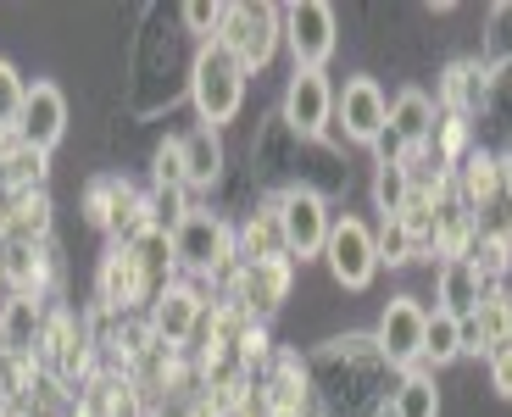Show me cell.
<instances>
[{
    "mask_svg": "<svg viewBox=\"0 0 512 417\" xmlns=\"http://www.w3.org/2000/svg\"><path fill=\"white\" fill-rule=\"evenodd\" d=\"M373 245H379V267H407V262H418V245H412V234L401 228V217H384V228L373 234Z\"/></svg>",
    "mask_w": 512,
    "mask_h": 417,
    "instance_id": "cell-30",
    "label": "cell"
},
{
    "mask_svg": "<svg viewBox=\"0 0 512 417\" xmlns=\"http://www.w3.org/2000/svg\"><path fill=\"white\" fill-rule=\"evenodd\" d=\"M485 290H490V284L468 262H446V267H440V290H435L440 295V312H451V317L468 323V317L479 312V301H485Z\"/></svg>",
    "mask_w": 512,
    "mask_h": 417,
    "instance_id": "cell-20",
    "label": "cell"
},
{
    "mask_svg": "<svg viewBox=\"0 0 512 417\" xmlns=\"http://www.w3.org/2000/svg\"><path fill=\"white\" fill-rule=\"evenodd\" d=\"M23 101H28V84L6 56H0V145L17 139V123H23Z\"/></svg>",
    "mask_w": 512,
    "mask_h": 417,
    "instance_id": "cell-27",
    "label": "cell"
},
{
    "mask_svg": "<svg viewBox=\"0 0 512 417\" xmlns=\"http://www.w3.org/2000/svg\"><path fill=\"white\" fill-rule=\"evenodd\" d=\"M501 173H507V190H512V156H507V162H501Z\"/></svg>",
    "mask_w": 512,
    "mask_h": 417,
    "instance_id": "cell-36",
    "label": "cell"
},
{
    "mask_svg": "<svg viewBox=\"0 0 512 417\" xmlns=\"http://www.w3.org/2000/svg\"><path fill=\"white\" fill-rule=\"evenodd\" d=\"M190 101H195V112H201L206 128L234 123V112H240V101H245V67L234 62L229 51H223L218 39H206L201 51H195V67H190Z\"/></svg>",
    "mask_w": 512,
    "mask_h": 417,
    "instance_id": "cell-1",
    "label": "cell"
},
{
    "mask_svg": "<svg viewBox=\"0 0 512 417\" xmlns=\"http://www.w3.org/2000/svg\"><path fill=\"white\" fill-rule=\"evenodd\" d=\"M468 267H474V273L485 278L490 290H496L501 278L512 273V234H496V228H479L474 251H468Z\"/></svg>",
    "mask_w": 512,
    "mask_h": 417,
    "instance_id": "cell-26",
    "label": "cell"
},
{
    "mask_svg": "<svg viewBox=\"0 0 512 417\" xmlns=\"http://www.w3.org/2000/svg\"><path fill=\"white\" fill-rule=\"evenodd\" d=\"M490 95V67L479 62V56H468V62H451L446 78H440V101H446L451 117H468L479 112Z\"/></svg>",
    "mask_w": 512,
    "mask_h": 417,
    "instance_id": "cell-15",
    "label": "cell"
},
{
    "mask_svg": "<svg viewBox=\"0 0 512 417\" xmlns=\"http://www.w3.org/2000/svg\"><path fill=\"white\" fill-rule=\"evenodd\" d=\"M28 417H62V412H56L51 401H39V406H34V412H28Z\"/></svg>",
    "mask_w": 512,
    "mask_h": 417,
    "instance_id": "cell-34",
    "label": "cell"
},
{
    "mask_svg": "<svg viewBox=\"0 0 512 417\" xmlns=\"http://www.w3.org/2000/svg\"><path fill=\"white\" fill-rule=\"evenodd\" d=\"M184 28H190V34H201V45H206V39H218L223 6H218V0H190V6H184Z\"/></svg>",
    "mask_w": 512,
    "mask_h": 417,
    "instance_id": "cell-32",
    "label": "cell"
},
{
    "mask_svg": "<svg viewBox=\"0 0 512 417\" xmlns=\"http://www.w3.org/2000/svg\"><path fill=\"white\" fill-rule=\"evenodd\" d=\"M384 134L401 145V156H418V151H429V139H435V101L423 95V89H401L396 101H390V128Z\"/></svg>",
    "mask_w": 512,
    "mask_h": 417,
    "instance_id": "cell-12",
    "label": "cell"
},
{
    "mask_svg": "<svg viewBox=\"0 0 512 417\" xmlns=\"http://www.w3.org/2000/svg\"><path fill=\"white\" fill-rule=\"evenodd\" d=\"M140 301H156V290H151V278H145L140 256L117 240L112 251H106V262H101V306L128 312V306H140Z\"/></svg>",
    "mask_w": 512,
    "mask_h": 417,
    "instance_id": "cell-11",
    "label": "cell"
},
{
    "mask_svg": "<svg viewBox=\"0 0 512 417\" xmlns=\"http://www.w3.org/2000/svg\"><path fill=\"white\" fill-rule=\"evenodd\" d=\"M412 195V178H407V162H390L373 173V206H379L384 217H401V206H407Z\"/></svg>",
    "mask_w": 512,
    "mask_h": 417,
    "instance_id": "cell-29",
    "label": "cell"
},
{
    "mask_svg": "<svg viewBox=\"0 0 512 417\" xmlns=\"http://www.w3.org/2000/svg\"><path fill=\"white\" fill-rule=\"evenodd\" d=\"M45 228H51V201H45V190L6 195V212H0V240H6V245H34V240H45Z\"/></svg>",
    "mask_w": 512,
    "mask_h": 417,
    "instance_id": "cell-18",
    "label": "cell"
},
{
    "mask_svg": "<svg viewBox=\"0 0 512 417\" xmlns=\"http://www.w3.org/2000/svg\"><path fill=\"white\" fill-rule=\"evenodd\" d=\"M279 23H284V45H290L295 67H318L334 56V39H340V17L334 6L323 0H295V6H279Z\"/></svg>",
    "mask_w": 512,
    "mask_h": 417,
    "instance_id": "cell-4",
    "label": "cell"
},
{
    "mask_svg": "<svg viewBox=\"0 0 512 417\" xmlns=\"http://www.w3.org/2000/svg\"><path fill=\"white\" fill-rule=\"evenodd\" d=\"M279 228H284V251H290V262L301 256H323V245H329V228H334V217H329V201H323L318 190H307V184H290V190L279 195Z\"/></svg>",
    "mask_w": 512,
    "mask_h": 417,
    "instance_id": "cell-3",
    "label": "cell"
},
{
    "mask_svg": "<svg viewBox=\"0 0 512 417\" xmlns=\"http://www.w3.org/2000/svg\"><path fill=\"white\" fill-rule=\"evenodd\" d=\"M423 323H429V306H423L418 295H396V301L384 306L379 329H373V345H379L384 367L412 373V367L423 362Z\"/></svg>",
    "mask_w": 512,
    "mask_h": 417,
    "instance_id": "cell-6",
    "label": "cell"
},
{
    "mask_svg": "<svg viewBox=\"0 0 512 417\" xmlns=\"http://www.w3.org/2000/svg\"><path fill=\"white\" fill-rule=\"evenodd\" d=\"M485 67L490 73L512 67V0L490 6V17H485Z\"/></svg>",
    "mask_w": 512,
    "mask_h": 417,
    "instance_id": "cell-28",
    "label": "cell"
},
{
    "mask_svg": "<svg viewBox=\"0 0 512 417\" xmlns=\"http://www.w3.org/2000/svg\"><path fill=\"white\" fill-rule=\"evenodd\" d=\"M195 323H201V295L190 284H167L151 301V334L162 345H184L195 334Z\"/></svg>",
    "mask_w": 512,
    "mask_h": 417,
    "instance_id": "cell-13",
    "label": "cell"
},
{
    "mask_svg": "<svg viewBox=\"0 0 512 417\" xmlns=\"http://www.w3.org/2000/svg\"><path fill=\"white\" fill-rule=\"evenodd\" d=\"M67 134V95L56 84H28V101H23V123H17V139L34 145V151L51 156Z\"/></svg>",
    "mask_w": 512,
    "mask_h": 417,
    "instance_id": "cell-10",
    "label": "cell"
},
{
    "mask_svg": "<svg viewBox=\"0 0 512 417\" xmlns=\"http://www.w3.org/2000/svg\"><path fill=\"white\" fill-rule=\"evenodd\" d=\"M390 417H440V390L429 373H401V384L390 390Z\"/></svg>",
    "mask_w": 512,
    "mask_h": 417,
    "instance_id": "cell-24",
    "label": "cell"
},
{
    "mask_svg": "<svg viewBox=\"0 0 512 417\" xmlns=\"http://www.w3.org/2000/svg\"><path fill=\"white\" fill-rule=\"evenodd\" d=\"M279 39H284L279 6H268V0H240V6H223L218 45L245 67V73L268 67V62H273V51H279Z\"/></svg>",
    "mask_w": 512,
    "mask_h": 417,
    "instance_id": "cell-2",
    "label": "cell"
},
{
    "mask_svg": "<svg viewBox=\"0 0 512 417\" xmlns=\"http://www.w3.org/2000/svg\"><path fill=\"white\" fill-rule=\"evenodd\" d=\"M179 139H184V178H190V190H212L223 178V134L201 123Z\"/></svg>",
    "mask_w": 512,
    "mask_h": 417,
    "instance_id": "cell-19",
    "label": "cell"
},
{
    "mask_svg": "<svg viewBox=\"0 0 512 417\" xmlns=\"http://www.w3.org/2000/svg\"><path fill=\"white\" fill-rule=\"evenodd\" d=\"M323 262H329L334 284L340 290H368L373 273H379V245H373V228L357 217H334L329 245H323Z\"/></svg>",
    "mask_w": 512,
    "mask_h": 417,
    "instance_id": "cell-5",
    "label": "cell"
},
{
    "mask_svg": "<svg viewBox=\"0 0 512 417\" xmlns=\"http://www.w3.org/2000/svg\"><path fill=\"white\" fill-rule=\"evenodd\" d=\"M334 123L346 128L351 145H379L384 128H390V95H384L373 78H351V84L334 95Z\"/></svg>",
    "mask_w": 512,
    "mask_h": 417,
    "instance_id": "cell-8",
    "label": "cell"
},
{
    "mask_svg": "<svg viewBox=\"0 0 512 417\" xmlns=\"http://www.w3.org/2000/svg\"><path fill=\"white\" fill-rule=\"evenodd\" d=\"M45 184V151L12 139V145H0V190L6 195H28Z\"/></svg>",
    "mask_w": 512,
    "mask_h": 417,
    "instance_id": "cell-21",
    "label": "cell"
},
{
    "mask_svg": "<svg viewBox=\"0 0 512 417\" xmlns=\"http://www.w3.org/2000/svg\"><path fill=\"white\" fill-rule=\"evenodd\" d=\"M468 329V351L474 356H496L501 345H512V295L507 290H485L479 312L462 323Z\"/></svg>",
    "mask_w": 512,
    "mask_h": 417,
    "instance_id": "cell-14",
    "label": "cell"
},
{
    "mask_svg": "<svg viewBox=\"0 0 512 417\" xmlns=\"http://www.w3.org/2000/svg\"><path fill=\"white\" fill-rule=\"evenodd\" d=\"M245 262H290L284 228H279V206H262V212L245 223Z\"/></svg>",
    "mask_w": 512,
    "mask_h": 417,
    "instance_id": "cell-25",
    "label": "cell"
},
{
    "mask_svg": "<svg viewBox=\"0 0 512 417\" xmlns=\"http://www.w3.org/2000/svg\"><path fill=\"white\" fill-rule=\"evenodd\" d=\"M78 417H106V412H101V406H90V401H84V412H78Z\"/></svg>",
    "mask_w": 512,
    "mask_h": 417,
    "instance_id": "cell-35",
    "label": "cell"
},
{
    "mask_svg": "<svg viewBox=\"0 0 512 417\" xmlns=\"http://www.w3.org/2000/svg\"><path fill=\"white\" fill-rule=\"evenodd\" d=\"M34 340H39V301L34 295H12L6 312H0V345L12 356H28Z\"/></svg>",
    "mask_w": 512,
    "mask_h": 417,
    "instance_id": "cell-23",
    "label": "cell"
},
{
    "mask_svg": "<svg viewBox=\"0 0 512 417\" xmlns=\"http://www.w3.org/2000/svg\"><path fill=\"white\" fill-rule=\"evenodd\" d=\"M151 178H156V190H190V178H184V139H162L156 145Z\"/></svg>",
    "mask_w": 512,
    "mask_h": 417,
    "instance_id": "cell-31",
    "label": "cell"
},
{
    "mask_svg": "<svg viewBox=\"0 0 512 417\" xmlns=\"http://www.w3.org/2000/svg\"><path fill=\"white\" fill-rule=\"evenodd\" d=\"M507 190V173H501V156L490 151H468L457 167V201L462 206H474V212H485L496 195Z\"/></svg>",
    "mask_w": 512,
    "mask_h": 417,
    "instance_id": "cell-17",
    "label": "cell"
},
{
    "mask_svg": "<svg viewBox=\"0 0 512 417\" xmlns=\"http://www.w3.org/2000/svg\"><path fill=\"white\" fill-rule=\"evenodd\" d=\"M284 295H290V262H245V273H240V301H245V312L273 317Z\"/></svg>",
    "mask_w": 512,
    "mask_h": 417,
    "instance_id": "cell-16",
    "label": "cell"
},
{
    "mask_svg": "<svg viewBox=\"0 0 512 417\" xmlns=\"http://www.w3.org/2000/svg\"><path fill=\"white\" fill-rule=\"evenodd\" d=\"M284 123L301 139H318L334 123V84L318 67H295L290 89H284Z\"/></svg>",
    "mask_w": 512,
    "mask_h": 417,
    "instance_id": "cell-9",
    "label": "cell"
},
{
    "mask_svg": "<svg viewBox=\"0 0 512 417\" xmlns=\"http://www.w3.org/2000/svg\"><path fill=\"white\" fill-rule=\"evenodd\" d=\"M229 256H234L229 223H223L218 212H201V206H190V217L173 228V262L195 267V273H218V267H229Z\"/></svg>",
    "mask_w": 512,
    "mask_h": 417,
    "instance_id": "cell-7",
    "label": "cell"
},
{
    "mask_svg": "<svg viewBox=\"0 0 512 417\" xmlns=\"http://www.w3.org/2000/svg\"><path fill=\"white\" fill-rule=\"evenodd\" d=\"M468 351V329H462V317L451 312H429V323H423V362H435V367H451L457 356Z\"/></svg>",
    "mask_w": 512,
    "mask_h": 417,
    "instance_id": "cell-22",
    "label": "cell"
},
{
    "mask_svg": "<svg viewBox=\"0 0 512 417\" xmlns=\"http://www.w3.org/2000/svg\"><path fill=\"white\" fill-rule=\"evenodd\" d=\"M490 390H496L501 401H512V345H501V351L490 356Z\"/></svg>",
    "mask_w": 512,
    "mask_h": 417,
    "instance_id": "cell-33",
    "label": "cell"
}]
</instances>
